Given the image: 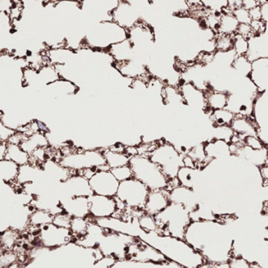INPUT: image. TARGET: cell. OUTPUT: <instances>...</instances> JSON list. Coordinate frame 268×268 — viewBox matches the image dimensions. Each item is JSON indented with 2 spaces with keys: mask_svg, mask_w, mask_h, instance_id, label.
<instances>
[{
  "mask_svg": "<svg viewBox=\"0 0 268 268\" xmlns=\"http://www.w3.org/2000/svg\"><path fill=\"white\" fill-rule=\"evenodd\" d=\"M223 14V13H222ZM239 22L233 13L223 14L219 20V29L216 34H226L233 35L236 33L237 29L239 26Z\"/></svg>",
  "mask_w": 268,
  "mask_h": 268,
  "instance_id": "cell-1",
  "label": "cell"
},
{
  "mask_svg": "<svg viewBox=\"0 0 268 268\" xmlns=\"http://www.w3.org/2000/svg\"><path fill=\"white\" fill-rule=\"evenodd\" d=\"M207 105L213 110L226 109L229 101L230 95L223 91H215L207 95Z\"/></svg>",
  "mask_w": 268,
  "mask_h": 268,
  "instance_id": "cell-2",
  "label": "cell"
},
{
  "mask_svg": "<svg viewBox=\"0 0 268 268\" xmlns=\"http://www.w3.org/2000/svg\"><path fill=\"white\" fill-rule=\"evenodd\" d=\"M235 117V113L228 109L213 110L211 114V120L217 127L231 126Z\"/></svg>",
  "mask_w": 268,
  "mask_h": 268,
  "instance_id": "cell-3",
  "label": "cell"
},
{
  "mask_svg": "<svg viewBox=\"0 0 268 268\" xmlns=\"http://www.w3.org/2000/svg\"><path fill=\"white\" fill-rule=\"evenodd\" d=\"M235 34H217V39L215 41V48L217 51L228 52L234 50V38Z\"/></svg>",
  "mask_w": 268,
  "mask_h": 268,
  "instance_id": "cell-4",
  "label": "cell"
},
{
  "mask_svg": "<svg viewBox=\"0 0 268 268\" xmlns=\"http://www.w3.org/2000/svg\"><path fill=\"white\" fill-rule=\"evenodd\" d=\"M232 66L234 69L241 74L249 76L252 73V61L249 60L246 55L237 56L233 61Z\"/></svg>",
  "mask_w": 268,
  "mask_h": 268,
  "instance_id": "cell-5",
  "label": "cell"
},
{
  "mask_svg": "<svg viewBox=\"0 0 268 268\" xmlns=\"http://www.w3.org/2000/svg\"><path fill=\"white\" fill-rule=\"evenodd\" d=\"M234 50L237 56L246 55L250 50V42L239 34L235 33L234 38Z\"/></svg>",
  "mask_w": 268,
  "mask_h": 268,
  "instance_id": "cell-6",
  "label": "cell"
},
{
  "mask_svg": "<svg viewBox=\"0 0 268 268\" xmlns=\"http://www.w3.org/2000/svg\"><path fill=\"white\" fill-rule=\"evenodd\" d=\"M201 4L205 8L214 12H222L223 8L228 7V0H201Z\"/></svg>",
  "mask_w": 268,
  "mask_h": 268,
  "instance_id": "cell-7",
  "label": "cell"
},
{
  "mask_svg": "<svg viewBox=\"0 0 268 268\" xmlns=\"http://www.w3.org/2000/svg\"><path fill=\"white\" fill-rule=\"evenodd\" d=\"M233 14L235 15L239 23L251 24L252 19L250 15V12H249V10H245L243 7L234 10Z\"/></svg>",
  "mask_w": 268,
  "mask_h": 268,
  "instance_id": "cell-8",
  "label": "cell"
},
{
  "mask_svg": "<svg viewBox=\"0 0 268 268\" xmlns=\"http://www.w3.org/2000/svg\"><path fill=\"white\" fill-rule=\"evenodd\" d=\"M236 33L239 34V35L248 39V40H250V39L255 37V36H256L254 32H253L251 25L244 24V23H240L238 29H237Z\"/></svg>",
  "mask_w": 268,
  "mask_h": 268,
  "instance_id": "cell-9",
  "label": "cell"
},
{
  "mask_svg": "<svg viewBox=\"0 0 268 268\" xmlns=\"http://www.w3.org/2000/svg\"><path fill=\"white\" fill-rule=\"evenodd\" d=\"M251 26L253 28V32L255 35H261L265 33L266 31V22L264 19L261 20H252Z\"/></svg>",
  "mask_w": 268,
  "mask_h": 268,
  "instance_id": "cell-10",
  "label": "cell"
},
{
  "mask_svg": "<svg viewBox=\"0 0 268 268\" xmlns=\"http://www.w3.org/2000/svg\"><path fill=\"white\" fill-rule=\"evenodd\" d=\"M252 20H261L263 19V13H262L261 6H257L255 8L249 10Z\"/></svg>",
  "mask_w": 268,
  "mask_h": 268,
  "instance_id": "cell-11",
  "label": "cell"
},
{
  "mask_svg": "<svg viewBox=\"0 0 268 268\" xmlns=\"http://www.w3.org/2000/svg\"><path fill=\"white\" fill-rule=\"evenodd\" d=\"M228 7L233 12L234 10L242 7V0H228Z\"/></svg>",
  "mask_w": 268,
  "mask_h": 268,
  "instance_id": "cell-12",
  "label": "cell"
},
{
  "mask_svg": "<svg viewBox=\"0 0 268 268\" xmlns=\"http://www.w3.org/2000/svg\"><path fill=\"white\" fill-rule=\"evenodd\" d=\"M257 6H259L257 0H242V7L245 10H252Z\"/></svg>",
  "mask_w": 268,
  "mask_h": 268,
  "instance_id": "cell-13",
  "label": "cell"
},
{
  "mask_svg": "<svg viewBox=\"0 0 268 268\" xmlns=\"http://www.w3.org/2000/svg\"><path fill=\"white\" fill-rule=\"evenodd\" d=\"M267 1H268V0H267Z\"/></svg>",
  "mask_w": 268,
  "mask_h": 268,
  "instance_id": "cell-14",
  "label": "cell"
}]
</instances>
